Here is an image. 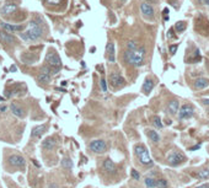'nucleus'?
Returning a JSON list of instances; mask_svg holds the SVG:
<instances>
[{"label": "nucleus", "mask_w": 209, "mask_h": 188, "mask_svg": "<svg viewBox=\"0 0 209 188\" xmlns=\"http://www.w3.org/2000/svg\"><path fill=\"white\" fill-rule=\"evenodd\" d=\"M198 2H199L200 4H204V0H198Z\"/></svg>", "instance_id": "nucleus-42"}, {"label": "nucleus", "mask_w": 209, "mask_h": 188, "mask_svg": "<svg viewBox=\"0 0 209 188\" xmlns=\"http://www.w3.org/2000/svg\"><path fill=\"white\" fill-rule=\"evenodd\" d=\"M49 188H57V186H55V184H51Z\"/></svg>", "instance_id": "nucleus-39"}, {"label": "nucleus", "mask_w": 209, "mask_h": 188, "mask_svg": "<svg viewBox=\"0 0 209 188\" xmlns=\"http://www.w3.org/2000/svg\"><path fill=\"white\" fill-rule=\"evenodd\" d=\"M193 113H194V110L191 105H183L180 108V111H178V118L180 119H188L193 116Z\"/></svg>", "instance_id": "nucleus-7"}, {"label": "nucleus", "mask_w": 209, "mask_h": 188, "mask_svg": "<svg viewBox=\"0 0 209 188\" xmlns=\"http://www.w3.org/2000/svg\"><path fill=\"white\" fill-rule=\"evenodd\" d=\"M178 107H180V103H178V101L173 100V101L169 102V105H167V112L170 114H176L178 112Z\"/></svg>", "instance_id": "nucleus-21"}, {"label": "nucleus", "mask_w": 209, "mask_h": 188, "mask_svg": "<svg viewBox=\"0 0 209 188\" xmlns=\"http://www.w3.org/2000/svg\"><path fill=\"white\" fill-rule=\"evenodd\" d=\"M49 2H51V3H53V4H57V3L59 2V0H49Z\"/></svg>", "instance_id": "nucleus-38"}, {"label": "nucleus", "mask_w": 209, "mask_h": 188, "mask_svg": "<svg viewBox=\"0 0 209 188\" xmlns=\"http://www.w3.org/2000/svg\"><path fill=\"white\" fill-rule=\"evenodd\" d=\"M10 71H16V67L15 65H11L10 67Z\"/></svg>", "instance_id": "nucleus-37"}, {"label": "nucleus", "mask_w": 209, "mask_h": 188, "mask_svg": "<svg viewBox=\"0 0 209 188\" xmlns=\"http://www.w3.org/2000/svg\"><path fill=\"white\" fill-rule=\"evenodd\" d=\"M193 85L196 89H205L207 86H209V80L205 78H198L194 80Z\"/></svg>", "instance_id": "nucleus-16"}, {"label": "nucleus", "mask_w": 209, "mask_h": 188, "mask_svg": "<svg viewBox=\"0 0 209 188\" xmlns=\"http://www.w3.org/2000/svg\"><path fill=\"white\" fill-rule=\"evenodd\" d=\"M61 164H62V166H63L64 169H71V167H73V162H71L70 159H63Z\"/></svg>", "instance_id": "nucleus-27"}, {"label": "nucleus", "mask_w": 209, "mask_h": 188, "mask_svg": "<svg viewBox=\"0 0 209 188\" xmlns=\"http://www.w3.org/2000/svg\"><path fill=\"white\" fill-rule=\"evenodd\" d=\"M106 52H107V59L110 63H114L116 58H114V44L113 43H108L107 44V48H106Z\"/></svg>", "instance_id": "nucleus-18"}, {"label": "nucleus", "mask_w": 209, "mask_h": 188, "mask_svg": "<svg viewBox=\"0 0 209 188\" xmlns=\"http://www.w3.org/2000/svg\"><path fill=\"white\" fill-rule=\"evenodd\" d=\"M144 182H145V186L148 188H155L156 187V179H154L153 177H146Z\"/></svg>", "instance_id": "nucleus-24"}, {"label": "nucleus", "mask_w": 209, "mask_h": 188, "mask_svg": "<svg viewBox=\"0 0 209 188\" xmlns=\"http://www.w3.org/2000/svg\"><path fill=\"white\" fill-rule=\"evenodd\" d=\"M204 4H208L209 5V0H204Z\"/></svg>", "instance_id": "nucleus-41"}, {"label": "nucleus", "mask_w": 209, "mask_h": 188, "mask_svg": "<svg viewBox=\"0 0 209 188\" xmlns=\"http://www.w3.org/2000/svg\"><path fill=\"white\" fill-rule=\"evenodd\" d=\"M156 187L158 188H167V181L164 178L156 179Z\"/></svg>", "instance_id": "nucleus-28"}, {"label": "nucleus", "mask_w": 209, "mask_h": 188, "mask_svg": "<svg viewBox=\"0 0 209 188\" xmlns=\"http://www.w3.org/2000/svg\"><path fill=\"white\" fill-rule=\"evenodd\" d=\"M148 2H150V0H148Z\"/></svg>", "instance_id": "nucleus-44"}, {"label": "nucleus", "mask_w": 209, "mask_h": 188, "mask_svg": "<svg viewBox=\"0 0 209 188\" xmlns=\"http://www.w3.org/2000/svg\"><path fill=\"white\" fill-rule=\"evenodd\" d=\"M185 160H186L185 155H182L181 152H178V151L172 152V154L169 156V159H167V161H169V164H170L171 166H178V165H181Z\"/></svg>", "instance_id": "nucleus-6"}, {"label": "nucleus", "mask_w": 209, "mask_h": 188, "mask_svg": "<svg viewBox=\"0 0 209 188\" xmlns=\"http://www.w3.org/2000/svg\"><path fill=\"white\" fill-rule=\"evenodd\" d=\"M202 102H203V105H205V106H208V105H209V100H207V99H203V100H202Z\"/></svg>", "instance_id": "nucleus-34"}, {"label": "nucleus", "mask_w": 209, "mask_h": 188, "mask_svg": "<svg viewBox=\"0 0 209 188\" xmlns=\"http://www.w3.org/2000/svg\"><path fill=\"white\" fill-rule=\"evenodd\" d=\"M0 27L5 31H10V32H21L23 30L22 25H12V23H6V22H0Z\"/></svg>", "instance_id": "nucleus-11"}, {"label": "nucleus", "mask_w": 209, "mask_h": 188, "mask_svg": "<svg viewBox=\"0 0 209 188\" xmlns=\"http://www.w3.org/2000/svg\"><path fill=\"white\" fill-rule=\"evenodd\" d=\"M10 111H11V113H12L14 116H16V117H19V118H23V117H25V113H23L22 108L19 107V106L15 105V103H11V105H10Z\"/></svg>", "instance_id": "nucleus-19"}, {"label": "nucleus", "mask_w": 209, "mask_h": 188, "mask_svg": "<svg viewBox=\"0 0 209 188\" xmlns=\"http://www.w3.org/2000/svg\"><path fill=\"white\" fill-rule=\"evenodd\" d=\"M126 82V80L123 79V76L121 74H118V73H112L110 75V84L111 86L113 87H118V86H121Z\"/></svg>", "instance_id": "nucleus-8"}, {"label": "nucleus", "mask_w": 209, "mask_h": 188, "mask_svg": "<svg viewBox=\"0 0 209 188\" xmlns=\"http://www.w3.org/2000/svg\"><path fill=\"white\" fill-rule=\"evenodd\" d=\"M175 28H176L177 32H182V31L186 28V23H185L183 21H178V22H176Z\"/></svg>", "instance_id": "nucleus-26"}, {"label": "nucleus", "mask_w": 209, "mask_h": 188, "mask_svg": "<svg viewBox=\"0 0 209 188\" xmlns=\"http://www.w3.org/2000/svg\"><path fill=\"white\" fill-rule=\"evenodd\" d=\"M5 100V97H3V96H0V101H4Z\"/></svg>", "instance_id": "nucleus-40"}, {"label": "nucleus", "mask_w": 209, "mask_h": 188, "mask_svg": "<svg viewBox=\"0 0 209 188\" xmlns=\"http://www.w3.org/2000/svg\"><path fill=\"white\" fill-rule=\"evenodd\" d=\"M153 123H154V125H155L156 128H159V129L162 128V123H161V119H160L159 116H155V117L153 118Z\"/></svg>", "instance_id": "nucleus-29"}, {"label": "nucleus", "mask_w": 209, "mask_h": 188, "mask_svg": "<svg viewBox=\"0 0 209 188\" xmlns=\"http://www.w3.org/2000/svg\"><path fill=\"white\" fill-rule=\"evenodd\" d=\"M100 87H101L102 92H107V82L103 78H101V80H100Z\"/></svg>", "instance_id": "nucleus-31"}, {"label": "nucleus", "mask_w": 209, "mask_h": 188, "mask_svg": "<svg viewBox=\"0 0 209 188\" xmlns=\"http://www.w3.org/2000/svg\"><path fill=\"white\" fill-rule=\"evenodd\" d=\"M9 164L14 167H25L26 161L21 155H11L9 158Z\"/></svg>", "instance_id": "nucleus-9"}, {"label": "nucleus", "mask_w": 209, "mask_h": 188, "mask_svg": "<svg viewBox=\"0 0 209 188\" xmlns=\"http://www.w3.org/2000/svg\"><path fill=\"white\" fill-rule=\"evenodd\" d=\"M127 48H128V50H135V49L138 48V44H137V42H134V41H129V42L127 43Z\"/></svg>", "instance_id": "nucleus-30"}, {"label": "nucleus", "mask_w": 209, "mask_h": 188, "mask_svg": "<svg viewBox=\"0 0 209 188\" xmlns=\"http://www.w3.org/2000/svg\"><path fill=\"white\" fill-rule=\"evenodd\" d=\"M197 177L200 178V179H208L209 178V170L205 169V170H202L197 173Z\"/></svg>", "instance_id": "nucleus-25"}, {"label": "nucleus", "mask_w": 209, "mask_h": 188, "mask_svg": "<svg viewBox=\"0 0 209 188\" xmlns=\"http://www.w3.org/2000/svg\"><path fill=\"white\" fill-rule=\"evenodd\" d=\"M154 89V80L152 79H146L143 84V92L146 93V95H149V93L152 92V90Z\"/></svg>", "instance_id": "nucleus-17"}, {"label": "nucleus", "mask_w": 209, "mask_h": 188, "mask_svg": "<svg viewBox=\"0 0 209 188\" xmlns=\"http://www.w3.org/2000/svg\"><path fill=\"white\" fill-rule=\"evenodd\" d=\"M8 110V107L6 106H2V107H0V112H5Z\"/></svg>", "instance_id": "nucleus-36"}, {"label": "nucleus", "mask_w": 209, "mask_h": 188, "mask_svg": "<svg viewBox=\"0 0 209 188\" xmlns=\"http://www.w3.org/2000/svg\"><path fill=\"white\" fill-rule=\"evenodd\" d=\"M140 10H141V14L145 16V17H149V19H152L154 16V9L153 6L149 4V3H143L140 5Z\"/></svg>", "instance_id": "nucleus-12"}, {"label": "nucleus", "mask_w": 209, "mask_h": 188, "mask_svg": "<svg viewBox=\"0 0 209 188\" xmlns=\"http://www.w3.org/2000/svg\"><path fill=\"white\" fill-rule=\"evenodd\" d=\"M55 145H57V140L54 138H47L42 141V148L44 150H52V149H54Z\"/></svg>", "instance_id": "nucleus-15"}, {"label": "nucleus", "mask_w": 209, "mask_h": 188, "mask_svg": "<svg viewBox=\"0 0 209 188\" xmlns=\"http://www.w3.org/2000/svg\"><path fill=\"white\" fill-rule=\"evenodd\" d=\"M103 170L107 171V172L114 173V172H116V165H114V162H113L111 159H106V160L103 161Z\"/></svg>", "instance_id": "nucleus-20"}, {"label": "nucleus", "mask_w": 209, "mask_h": 188, "mask_svg": "<svg viewBox=\"0 0 209 188\" xmlns=\"http://www.w3.org/2000/svg\"><path fill=\"white\" fill-rule=\"evenodd\" d=\"M16 10H17L16 4L8 3V4H5V5L2 8V10H0V14L4 15V16H6V15H9V14H14Z\"/></svg>", "instance_id": "nucleus-13"}, {"label": "nucleus", "mask_w": 209, "mask_h": 188, "mask_svg": "<svg viewBox=\"0 0 209 188\" xmlns=\"http://www.w3.org/2000/svg\"><path fill=\"white\" fill-rule=\"evenodd\" d=\"M42 33H43V31H42L41 25L37 21L32 20V21H30L27 30L20 33V37L26 42H36L37 40L41 38Z\"/></svg>", "instance_id": "nucleus-1"}, {"label": "nucleus", "mask_w": 209, "mask_h": 188, "mask_svg": "<svg viewBox=\"0 0 209 188\" xmlns=\"http://www.w3.org/2000/svg\"><path fill=\"white\" fill-rule=\"evenodd\" d=\"M146 133H148L149 139H150L152 141H154V143H159L160 141V135L155 131H146Z\"/></svg>", "instance_id": "nucleus-22"}, {"label": "nucleus", "mask_w": 209, "mask_h": 188, "mask_svg": "<svg viewBox=\"0 0 209 188\" xmlns=\"http://www.w3.org/2000/svg\"><path fill=\"white\" fill-rule=\"evenodd\" d=\"M51 78H52V75H49V74H46V73H40V75H38V81L40 82H42V84H48L49 81H51Z\"/></svg>", "instance_id": "nucleus-23"}, {"label": "nucleus", "mask_w": 209, "mask_h": 188, "mask_svg": "<svg viewBox=\"0 0 209 188\" xmlns=\"http://www.w3.org/2000/svg\"><path fill=\"white\" fill-rule=\"evenodd\" d=\"M132 177H133L134 179L138 181V179L140 178V175H139V172H138L137 170H132Z\"/></svg>", "instance_id": "nucleus-32"}, {"label": "nucleus", "mask_w": 209, "mask_h": 188, "mask_svg": "<svg viewBox=\"0 0 209 188\" xmlns=\"http://www.w3.org/2000/svg\"><path fill=\"white\" fill-rule=\"evenodd\" d=\"M121 2H124V0H121Z\"/></svg>", "instance_id": "nucleus-43"}, {"label": "nucleus", "mask_w": 209, "mask_h": 188, "mask_svg": "<svg viewBox=\"0 0 209 188\" xmlns=\"http://www.w3.org/2000/svg\"><path fill=\"white\" fill-rule=\"evenodd\" d=\"M177 48H178V46H177V44H175V46H171V47H170V53L175 54V53H176V50H177Z\"/></svg>", "instance_id": "nucleus-33"}, {"label": "nucleus", "mask_w": 209, "mask_h": 188, "mask_svg": "<svg viewBox=\"0 0 209 188\" xmlns=\"http://www.w3.org/2000/svg\"><path fill=\"white\" fill-rule=\"evenodd\" d=\"M134 151H135V155L139 158V161L143 164V165H146V166H152L154 162L153 160L150 159V155H149V151L146 150V148L141 144L139 145H135L134 146Z\"/></svg>", "instance_id": "nucleus-4"}, {"label": "nucleus", "mask_w": 209, "mask_h": 188, "mask_svg": "<svg viewBox=\"0 0 209 188\" xmlns=\"http://www.w3.org/2000/svg\"><path fill=\"white\" fill-rule=\"evenodd\" d=\"M46 65H48L52 69L53 74H57L59 71V69H61L62 60L54 50H51V49L48 50V53L46 55Z\"/></svg>", "instance_id": "nucleus-3"}, {"label": "nucleus", "mask_w": 209, "mask_h": 188, "mask_svg": "<svg viewBox=\"0 0 209 188\" xmlns=\"http://www.w3.org/2000/svg\"><path fill=\"white\" fill-rule=\"evenodd\" d=\"M91 151L94 152H97V154H102V152H106L107 150V144L105 140H101V139H96V140H92L89 145Z\"/></svg>", "instance_id": "nucleus-5"}, {"label": "nucleus", "mask_w": 209, "mask_h": 188, "mask_svg": "<svg viewBox=\"0 0 209 188\" xmlns=\"http://www.w3.org/2000/svg\"><path fill=\"white\" fill-rule=\"evenodd\" d=\"M197 188H209V183H205V184H202V186H199V187H197Z\"/></svg>", "instance_id": "nucleus-35"}, {"label": "nucleus", "mask_w": 209, "mask_h": 188, "mask_svg": "<svg viewBox=\"0 0 209 188\" xmlns=\"http://www.w3.org/2000/svg\"><path fill=\"white\" fill-rule=\"evenodd\" d=\"M0 42L4 43V44H11V43L16 42V38L11 33H9L5 30H3V31H0Z\"/></svg>", "instance_id": "nucleus-10"}, {"label": "nucleus", "mask_w": 209, "mask_h": 188, "mask_svg": "<svg viewBox=\"0 0 209 188\" xmlns=\"http://www.w3.org/2000/svg\"><path fill=\"white\" fill-rule=\"evenodd\" d=\"M123 58L126 60V63L128 64L139 68L141 65H144L145 61V48L144 47H138L135 50H126L123 54Z\"/></svg>", "instance_id": "nucleus-2"}, {"label": "nucleus", "mask_w": 209, "mask_h": 188, "mask_svg": "<svg viewBox=\"0 0 209 188\" xmlns=\"http://www.w3.org/2000/svg\"><path fill=\"white\" fill-rule=\"evenodd\" d=\"M47 131V125L42 124V125H37L31 131V137L32 138H41V135Z\"/></svg>", "instance_id": "nucleus-14"}]
</instances>
